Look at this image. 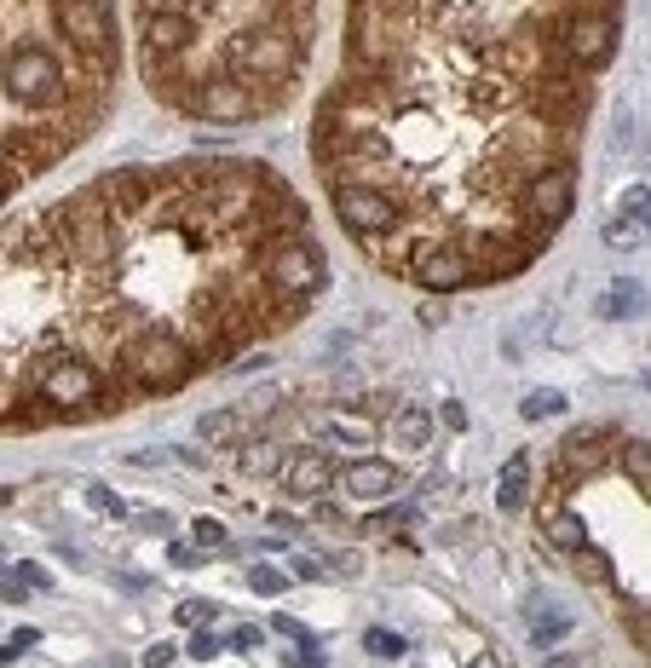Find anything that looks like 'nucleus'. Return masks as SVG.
<instances>
[{"mask_svg": "<svg viewBox=\"0 0 651 668\" xmlns=\"http://www.w3.org/2000/svg\"><path fill=\"white\" fill-rule=\"evenodd\" d=\"M191 41H196V12L185 7V0H162V7L144 12V53H150V64L180 58Z\"/></svg>", "mask_w": 651, "mask_h": 668, "instance_id": "obj_11", "label": "nucleus"}, {"mask_svg": "<svg viewBox=\"0 0 651 668\" xmlns=\"http://www.w3.org/2000/svg\"><path fill=\"white\" fill-rule=\"evenodd\" d=\"M53 23L69 53H82L87 64H110L116 58V23H110V7L105 0H58L53 7Z\"/></svg>", "mask_w": 651, "mask_h": 668, "instance_id": "obj_9", "label": "nucleus"}, {"mask_svg": "<svg viewBox=\"0 0 651 668\" xmlns=\"http://www.w3.org/2000/svg\"><path fill=\"white\" fill-rule=\"evenodd\" d=\"M12 191H18V179H12V173H0V202H7Z\"/></svg>", "mask_w": 651, "mask_h": 668, "instance_id": "obj_40", "label": "nucleus"}, {"mask_svg": "<svg viewBox=\"0 0 651 668\" xmlns=\"http://www.w3.org/2000/svg\"><path fill=\"white\" fill-rule=\"evenodd\" d=\"M18 582H23V588H46V571H41V564H23Z\"/></svg>", "mask_w": 651, "mask_h": 668, "instance_id": "obj_37", "label": "nucleus"}, {"mask_svg": "<svg viewBox=\"0 0 651 668\" xmlns=\"http://www.w3.org/2000/svg\"><path fill=\"white\" fill-rule=\"evenodd\" d=\"M294 577H300V582H317L323 564H317V559H294Z\"/></svg>", "mask_w": 651, "mask_h": 668, "instance_id": "obj_35", "label": "nucleus"}, {"mask_svg": "<svg viewBox=\"0 0 651 668\" xmlns=\"http://www.w3.org/2000/svg\"><path fill=\"white\" fill-rule=\"evenodd\" d=\"M438 421H444V427H456V432H462V427H467V409H462V398H449V403H444V409H438Z\"/></svg>", "mask_w": 651, "mask_h": 668, "instance_id": "obj_30", "label": "nucleus"}, {"mask_svg": "<svg viewBox=\"0 0 651 668\" xmlns=\"http://www.w3.org/2000/svg\"><path fill=\"white\" fill-rule=\"evenodd\" d=\"M173 461V450H128V467H162Z\"/></svg>", "mask_w": 651, "mask_h": 668, "instance_id": "obj_29", "label": "nucleus"}, {"mask_svg": "<svg viewBox=\"0 0 651 668\" xmlns=\"http://www.w3.org/2000/svg\"><path fill=\"white\" fill-rule=\"evenodd\" d=\"M191 536H196V548H225L231 542V530H225L219 519H191Z\"/></svg>", "mask_w": 651, "mask_h": 668, "instance_id": "obj_24", "label": "nucleus"}, {"mask_svg": "<svg viewBox=\"0 0 651 668\" xmlns=\"http://www.w3.org/2000/svg\"><path fill=\"white\" fill-rule=\"evenodd\" d=\"M87 507H98L105 519H128V507H121V496L110 491V484H87Z\"/></svg>", "mask_w": 651, "mask_h": 668, "instance_id": "obj_22", "label": "nucleus"}, {"mask_svg": "<svg viewBox=\"0 0 651 668\" xmlns=\"http://www.w3.org/2000/svg\"><path fill=\"white\" fill-rule=\"evenodd\" d=\"M23 594H30V588H23L18 577H0V600H23Z\"/></svg>", "mask_w": 651, "mask_h": 668, "instance_id": "obj_38", "label": "nucleus"}, {"mask_svg": "<svg viewBox=\"0 0 651 668\" xmlns=\"http://www.w3.org/2000/svg\"><path fill=\"white\" fill-rule=\"evenodd\" d=\"M167 559L185 564V571H191V564H203V559H196V548H185V542H167Z\"/></svg>", "mask_w": 651, "mask_h": 668, "instance_id": "obj_32", "label": "nucleus"}, {"mask_svg": "<svg viewBox=\"0 0 651 668\" xmlns=\"http://www.w3.org/2000/svg\"><path fill=\"white\" fill-rule=\"evenodd\" d=\"M271 628H278V634H289V639H294L300 651H317V639H312V628H300L294 616H271Z\"/></svg>", "mask_w": 651, "mask_h": 668, "instance_id": "obj_27", "label": "nucleus"}, {"mask_svg": "<svg viewBox=\"0 0 651 668\" xmlns=\"http://www.w3.org/2000/svg\"><path fill=\"white\" fill-rule=\"evenodd\" d=\"M219 58H225V69L219 75H237V82H248V87H289L294 75H300V64H306V46H300L294 35H283L278 23H248V30H237L231 41L219 46Z\"/></svg>", "mask_w": 651, "mask_h": 668, "instance_id": "obj_3", "label": "nucleus"}, {"mask_svg": "<svg viewBox=\"0 0 651 668\" xmlns=\"http://www.w3.org/2000/svg\"><path fill=\"white\" fill-rule=\"evenodd\" d=\"M542 668H577V662H571V657H547Z\"/></svg>", "mask_w": 651, "mask_h": 668, "instance_id": "obj_41", "label": "nucleus"}, {"mask_svg": "<svg viewBox=\"0 0 651 668\" xmlns=\"http://www.w3.org/2000/svg\"><path fill=\"white\" fill-rule=\"evenodd\" d=\"M565 634H571V616H536V623H531L536 646H554V639H565Z\"/></svg>", "mask_w": 651, "mask_h": 668, "instance_id": "obj_23", "label": "nucleus"}, {"mask_svg": "<svg viewBox=\"0 0 651 668\" xmlns=\"http://www.w3.org/2000/svg\"><path fill=\"white\" fill-rule=\"evenodd\" d=\"M496 507H502V513H519V507H524V455L508 461L502 484H496Z\"/></svg>", "mask_w": 651, "mask_h": 668, "instance_id": "obj_18", "label": "nucleus"}, {"mask_svg": "<svg viewBox=\"0 0 651 668\" xmlns=\"http://www.w3.org/2000/svg\"><path fill=\"white\" fill-rule=\"evenodd\" d=\"M191 657H203V662L219 657V639H214V634H196V639H191Z\"/></svg>", "mask_w": 651, "mask_h": 668, "instance_id": "obj_31", "label": "nucleus"}, {"mask_svg": "<svg viewBox=\"0 0 651 668\" xmlns=\"http://www.w3.org/2000/svg\"><path fill=\"white\" fill-rule=\"evenodd\" d=\"M0 662H18V646H0Z\"/></svg>", "mask_w": 651, "mask_h": 668, "instance_id": "obj_42", "label": "nucleus"}, {"mask_svg": "<svg viewBox=\"0 0 651 668\" xmlns=\"http://www.w3.org/2000/svg\"><path fill=\"white\" fill-rule=\"evenodd\" d=\"M105 387H110V375L98 369L87 352L53 346L30 375V403L41 409V416H82V409L105 403Z\"/></svg>", "mask_w": 651, "mask_h": 668, "instance_id": "obj_2", "label": "nucleus"}, {"mask_svg": "<svg viewBox=\"0 0 651 668\" xmlns=\"http://www.w3.org/2000/svg\"><path fill=\"white\" fill-rule=\"evenodd\" d=\"M542 536H547L560 553H588V530H583V519H577L571 507H554V502H547V507H542Z\"/></svg>", "mask_w": 651, "mask_h": 668, "instance_id": "obj_14", "label": "nucleus"}, {"mask_svg": "<svg viewBox=\"0 0 651 668\" xmlns=\"http://www.w3.org/2000/svg\"><path fill=\"white\" fill-rule=\"evenodd\" d=\"M606 243L629 254V248H640V243H645V225H640V219H622V214H611V219H606Z\"/></svg>", "mask_w": 651, "mask_h": 668, "instance_id": "obj_19", "label": "nucleus"}, {"mask_svg": "<svg viewBox=\"0 0 651 668\" xmlns=\"http://www.w3.org/2000/svg\"><path fill=\"white\" fill-rule=\"evenodd\" d=\"M335 432H340V439H346V444H364V439H369V427H358V421H340Z\"/></svg>", "mask_w": 651, "mask_h": 668, "instance_id": "obj_34", "label": "nucleus"}, {"mask_svg": "<svg viewBox=\"0 0 651 668\" xmlns=\"http://www.w3.org/2000/svg\"><path fill=\"white\" fill-rule=\"evenodd\" d=\"M404 277L415 282V289L456 294V289H467V282H479V266L467 260V248L456 237H433V243H421L404 260Z\"/></svg>", "mask_w": 651, "mask_h": 668, "instance_id": "obj_10", "label": "nucleus"}, {"mask_svg": "<svg viewBox=\"0 0 651 668\" xmlns=\"http://www.w3.org/2000/svg\"><path fill=\"white\" fill-rule=\"evenodd\" d=\"M196 432H203L208 444H225V439H237V432H242V409H208V416L196 421Z\"/></svg>", "mask_w": 651, "mask_h": 668, "instance_id": "obj_17", "label": "nucleus"}, {"mask_svg": "<svg viewBox=\"0 0 651 668\" xmlns=\"http://www.w3.org/2000/svg\"><path fill=\"white\" fill-rule=\"evenodd\" d=\"M560 409H565L560 392H531V398L519 403V416H524V421H547V416H560Z\"/></svg>", "mask_w": 651, "mask_h": 668, "instance_id": "obj_20", "label": "nucleus"}, {"mask_svg": "<svg viewBox=\"0 0 651 668\" xmlns=\"http://www.w3.org/2000/svg\"><path fill=\"white\" fill-rule=\"evenodd\" d=\"M248 588H254V594H265V600H278L283 588H289V577L271 571V564H254V571H248Z\"/></svg>", "mask_w": 651, "mask_h": 668, "instance_id": "obj_21", "label": "nucleus"}, {"mask_svg": "<svg viewBox=\"0 0 651 668\" xmlns=\"http://www.w3.org/2000/svg\"><path fill=\"white\" fill-rule=\"evenodd\" d=\"M560 58L571 69H606L617 58V7H599V0H565L560 12Z\"/></svg>", "mask_w": 651, "mask_h": 668, "instance_id": "obj_4", "label": "nucleus"}, {"mask_svg": "<svg viewBox=\"0 0 651 668\" xmlns=\"http://www.w3.org/2000/svg\"><path fill=\"white\" fill-rule=\"evenodd\" d=\"M173 616H180V623H191V628H208V623H214V605H208V600H185Z\"/></svg>", "mask_w": 651, "mask_h": 668, "instance_id": "obj_28", "label": "nucleus"}, {"mask_svg": "<svg viewBox=\"0 0 651 668\" xmlns=\"http://www.w3.org/2000/svg\"><path fill=\"white\" fill-rule=\"evenodd\" d=\"M0 502H7V491H0Z\"/></svg>", "mask_w": 651, "mask_h": 668, "instance_id": "obj_43", "label": "nucleus"}, {"mask_svg": "<svg viewBox=\"0 0 651 668\" xmlns=\"http://www.w3.org/2000/svg\"><path fill=\"white\" fill-rule=\"evenodd\" d=\"M398 478H404V473H398L392 461H381V455H364V461H352V467L340 473V484H346V491H352L358 502H381V496H392V491H398Z\"/></svg>", "mask_w": 651, "mask_h": 668, "instance_id": "obj_13", "label": "nucleus"}, {"mask_svg": "<svg viewBox=\"0 0 651 668\" xmlns=\"http://www.w3.org/2000/svg\"><path fill=\"white\" fill-rule=\"evenodd\" d=\"M364 646H369L375 657H404V651H410L404 639H398V634H387V628H369V634H364Z\"/></svg>", "mask_w": 651, "mask_h": 668, "instance_id": "obj_25", "label": "nucleus"}, {"mask_svg": "<svg viewBox=\"0 0 651 668\" xmlns=\"http://www.w3.org/2000/svg\"><path fill=\"white\" fill-rule=\"evenodd\" d=\"M640 305H645V282L622 277V282H611V294L599 300V317H611V323H617V317H634Z\"/></svg>", "mask_w": 651, "mask_h": 668, "instance_id": "obj_16", "label": "nucleus"}, {"mask_svg": "<svg viewBox=\"0 0 651 668\" xmlns=\"http://www.w3.org/2000/svg\"><path fill=\"white\" fill-rule=\"evenodd\" d=\"M231 646L237 651H254L260 646V628H231Z\"/></svg>", "mask_w": 651, "mask_h": 668, "instance_id": "obj_33", "label": "nucleus"}, {"mask_svg": "<svg viewBox=\"0 0 651 668\" xmlns=\"http://www.w3.org/2000/svg\"><path fill=\"white\" fill-rule=\"evenodd\" d=\"M329 484H335V461L323 450H294L283 461V491L289 496H323Z\"/></svg>", "mask_w": 651, "mask_h": 668, "instance_id": "obj_12", "label": "nucleus"}, {"mask_svg": "<svg viewBox=\"0 0 651 668\" xmlns=\"http://www.w3.org/2000/svg\"><path fill=\"white\" fill-rule=\"evenodd\" d=\"M392 432H398V444H404V450H427L433 444V416L421 403H410V409H398Z\"/></svg>", "mask_w": 651, "mask_h": 668, "instance_id": "obj_15", "label": "nucleus"}, {"mask_svg": "<svg viewBox=\"0 0 651 668\" xmlns=\"http://www.w3.org/2000/svg\"><path fill=\"white\" fill-rule=\"evenodd\" d=\"M571 196H577V168L571 162H554V168H536L519 179L513 191V219L519 230H531V237H554V225L571 214Z\"/></svg>", "mask_w": 651, "mask_h": 668, "instance_id": "obj_5", "label": "nucleus"}, {"mask_svg": "<svg viewBox=\"0 0 651 668\" xmlns=\"http://www.w3.org/2000/svg\"><path fill=\"white\" fill-rule=\"evenodd\" d=\"M139 525H144V530H156V536H167V519H162V513H139Z\"/></svg>", "mask_w": 651, "mask_h": 668, "instance_id": "obj_39", "label": "nucleus"}, {"mask_svg": "<svg viewBox=\"0 0 651 668\" xmlns=\"http://www.w3.org/2000/svg\"><path fill=\"white\" fill-rule=\"evenodd\" d=\"M167 662H173V646H150L144 651V668H167Z\"/></svg>", "mask_w": 651, "mask_h": 668, "instance_id": "obj_36", "label": "nucleus"}, {"mask_svg": "<svg viewBox=\"0 0 651 668\" xmlns=\"http://www.w3.org/2000/svg\"><path fill=\"white\" fill-rule=\"evenodd\" d=\"M329 202H335V219L352 230L364 248H381L410 225L404 208H398L387 191H369V185H329Z\"/></svg>", "mask_w": 651, "mask_h": 668, "instance_id": "obj_7", "label": "nucleus"}, {"mask_svg": "<svg viewBox=\"0 0 651 668\" xmlns=\"http://www.w3.org/2000/svg\"><path fill=\"white\" fill-rule=\"evenodd\" d=\"M260 282H265V289H278L283 300L306 305L323 282H329V266H323V254L312 248L306 230H300V237L265 243V254H260Z\"/></svg>", "mask_w": 651, "mask_h": 668, "instance_id": "obj_6", "label": "nucleus"}, {"mask_svg": "<svg viewBox=\"0 0 651 668\" xmlns=\"http://www.w3.org/2000/svg\"><path fill=\"white\" fill-rule=\"evenodd\" d=\"M645 208H651V191H645V185H629V191H622V219H640V225H645Z\"/></svg>", "mask_w": 651, "mask_h": 668, "instance_id": "obj_26", "label": "nucleus"}, {"mask_svg": "<svg viewBox=\"0 0 651 668\" xmlns=\"http://www.w3.org/2000/svg\"><path fill=\"white\" fill-rule=\"evenodd\" d=\"M180 110L196 116V121H214V127H248L265 110V98L248 82H237V75H208V82L191 87V98H185Z\"/></svg>", "mask_w": 651, "mask_h": 668, "instance_id": "obj_8", "label": "nucleus"}, {"mask_svg": "<svg viewBox=\"0 0 651 668\" xmlns=\"http://www.w3.org/2000/svg\"><path fill=\"white\" fill-rule=\"evenodd\" d=\"M203 364L196 346L173 328H139V334H121L116 341V380H128L133 392H167L191 380V369Z\"/></svg>", "mask_w": 651, "mask_h": 668, "instance_id": "obj_1", "label": "nucleus"}]
</instances>
